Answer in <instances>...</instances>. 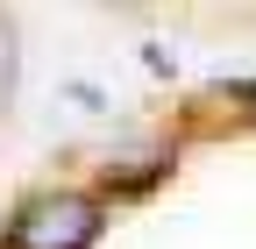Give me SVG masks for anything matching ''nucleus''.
<instances>
[{
  "label": "nucleus",
  "instance_id": "1",
  "mask_svg": "<svg viewBox=\"0 0 256 249\" xmlns=\"http://www.w3.org/2000/svg\"><path fill=\"white\" fill-rule=\"evenodd\" d=\"M100 228H107L100 200H86V192H43L36 206L14 214L8 249H92Z\"/></svg>",
  "mask_w": 256,
  "mask_h": 249
},
{
  "label": "nucleus",
  "instance_id": "2",
  "mask_svg": "<svg viewBox=\"0 0 256 249\" xmlns=\"http://www.w3.org/2000/svg\"><path fill=\"white\" fill-rule=\"evenodd\" d=\"M14 78H22V36H14V14H0V114L14 107Z\"/></svg>",
  "mask_w": 256,
  "mask_h": 249
}]
</instances>
